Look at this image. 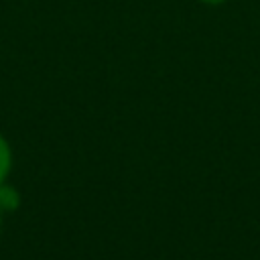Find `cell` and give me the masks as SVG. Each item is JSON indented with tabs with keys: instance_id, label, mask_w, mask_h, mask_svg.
Segmentation results:
<instances>
[{
	"instance_id": "7a4b0ae2",
	"label": "cell",
	"mask_w": 260,
	"mask_h": 260,
	"mask_svg": "<svg viewBox=\"0 0 260 260\" xmlns=\"http://www.w3.org/2000/svg\"><path fill=\"white\" fill-rule=\"evenodd\" d=\"M10 171V146L8 142L0 136V183L4 181V177Z\"/></svg>"
},
{
	"instance_id": "6da1fadb",
	"label": "cell",
	"mask_w": 260,
	"mask_h": 260,
	"mask_svg": "<svg viewBox=\"0 0 260 260\" xmlns=\"http://www.w3.org/2000/svg\"><path fill=\"white\" fill-rule=\"evenodd\" d=\"M18 203H20V197H18L16 189L2 185L0 187V209L2 211H14L18 207Z\"/></svg>"
},
{
	"instance_id": "3957f363",
	"label": "cell",
	"mask_w": 260,
	"mask_h": 260,
	"mask_svg": "<svg viewBox=\"0 0 260 260\" xmlns=\"http://www.w3.org/2000/svg\"><path fill=\"white\" fill-rule=\"evenodd\" d=\"M203 2H207V4H221L223 0H203Z\"/></svg>"
}]
</instances>
